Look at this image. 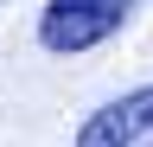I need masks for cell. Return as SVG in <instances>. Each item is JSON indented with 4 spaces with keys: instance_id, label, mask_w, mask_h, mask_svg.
I'll list each match as a JSON object with an SVG mask.
<instances>
[{
    "instance_id": "cell-2",
    "label": "cell",
    "mask_w": 153,
    "mask_h": 147,
    "mask_svg": "<svg viewBox=\"0 0 153 147\" xmlns=\"http://www.w3.org/2000/svg\"><path fill=\"white\" fill-rule=\"evenodd\" d=\"M76 147H153V83L102 102L76 128Z\"/></svg>"
},
{
    "instance_id": "cell-1",
    "label": "cell",
    "mask_w": 153,
    "mask_h": 147,
    "mask_svg": "<svg viewBox=\"0 0 153 147\" xmlns=\"http://www.w3.org/2000/svg\"><path fill=\"white\" fill-rule=\"evenodd\" d=\"M140 0H45L38 13V45L51 58H76V51H96L108 45L115 32L128 26V13Z\"/></svg>"
}]
</instances>
